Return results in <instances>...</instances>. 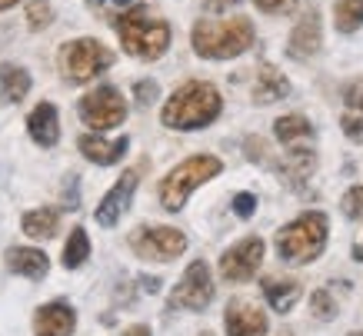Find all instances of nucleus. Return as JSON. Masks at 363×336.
<instances>
[{
	"label": "nucleus",
	"mask_w": 363,
	"mask_h": 336,
	"mask_svg": "<svg viewBox=\"0 0 363 336\" xmlns=\"http://www.w3.org/2000/svg\"><path fill=\"white\" fill-rule=\"evenodd\" d=\"M220 90L207 84V80H190L180 90H174V97L164 103L160 120L170 130H203L220 117Z\"/></svg>",
	"instance_id": "nucleus-1"
},
{
	"label": "nucleus",
	"mask_w": 363,
	"mask_h": 336,
	"mask_svg": "<svg viewBox=\"0 0 363 336\" xmlns=\"http://www.w3.org/2000/svg\"><path fill=\"white\" fill-rule=\"evenodd\" d=\"M194 50L207 60H233L247 47H253V23L247 17L230 21H197L194 23Z\"/></svg>",
	"instance_id": "nucleus-2"
},
{
	"label": "nucleus",
	"mask_w": 363,
	"mask_h": 336,
	"mask_svg": "<svg viewBox=\"0 0 363 336\" xmlns=\"http://www.w3.org/2000/svg\"><path fill=\"white\" fill-rule=\"evenodd\" d=\"M117 33H121L123 50L140 60H160L170 47V23L154 17L147 7H133V11L121 13Z\"/></svg>",
	"instance_id": "nucleus-3"
},
{
	"label": "nucleus",
	"mask_w": 363,
	"mask_h": 336,
	"mask_svg": "<svg viewBox=\"0 0 363 336\" xmlns=\"http://www.w3.org/2000/svg\"><path fill=\"white\" fill-rule=\"evenodd\" d=\"M327 247V217L320 210H310L303 217L290 220L280 233H277V253L280 260L294 263V267H303V263H313Z\"/></svg>",
	"instance_id": "nucleus-4"
},
{
	"label": "nucleus",
	"mask_w": 363,
	"mask_h": 336,
	"mask_svg": "<svg viewBox=\"0 0 363 336\" xmlns=\"http://www.w3.org/2000/svg\"><path fill=\"white\" fill-rule=\"evenodd\" d=\"M220 170H223V163L217 157H210V153H197V157H187L184 163H177L174 170L160 180V203H164V210H170V213L184 210L187 196L200 184L213 180Z\"/></svg>",
	"instance_id": "nucleus-5"
},
{
	"label": "nucleus",
	"mask_w": 363,
	"mask_h": 336,
	"mask_svg": "<svg viewBox=\"0 0 363 336\" xmlns=\"http://www.w3.org/2000/svg\"><path fill=\"white\" fill-rule=\"evenodd\" d=\"M113 64L111 47H104L94 37H80V40H70L60 50V70L70 84H84V80H94L97 74H104L107 67Z\"/></svg>",
	"instance_id": "nucleus-6"
},
{
	"label": "nucleus",
	"mask_w": 363,
	"mask_h": 336,
	"mask_svg": "<svg viewBox=\"0 0 363 336\" xmlns=\"http://www.w3.org/2000/svg\"><path fill=\"white\" fill-rule=\"evenodd\" d=\"M80 120L94 127V130H111V127H121L127 120V100L117 87L104 84V87L90 90L87 97L80 100Z\"/></svg>",
	"instance_id": "nucleus-7"
},
{
	"label": "nucleus",
	"mask_w": 363,
	"mask_h": 336,
	"mask_svg": "<svg viewBox=\"0 0 363 336\" xmlns=\"http://www.w3.org/2000/svg\"><path fill=\"white\" fill-rule=\"evenodd\" d=\"M213 300V280H210V267L203 260H194L187 267V273L180 276V283L170 293V310H190L200 313L207 310Z\"/></svg>",
	"instance_id": "nucleus-8"
},
{
	"label": "nucleus",
	"mask_w": 363,
	"mask_h": 336,
	"mask_svg": "<svg viewBox=\"0 0 363 336\" xmlns=\"http://www.w3.org/2000/svg\"><path fill=\"white\" fill-rule=\"evenodd\" d=\"M130 247L143 260L167 263V260H177L187 250V237L174 227H140V230H133Z\"/></svg>",
	"instance_id": "nucleus-9"
},
{
	"label": "nucleus",
	"mask_w": 363,
	"mask_h": 336,
	"mask_svg": "<svg viewBox=\"0 0 363 336\" xmlns=\"http://www.w3.org/2000/svg\"><path fill=\"white\" fill-rule=\"evenodd\" d=\"M260 263H264V240L247 237L240 243H233L220 257V276L230 283H247L253 273L260 270Z\"/></svg>",
	"instance_id": "nucleus-10"
},
{
	"label": "nucleus",
	"mask_w": 363,
	"mask_h": 336,
	"mask_svg": "<svg viewBox=\"0 0 363 336\" xmlns=\"http://www.w3.org/2000/svg\"><path fill=\"white\" fill-rule=\"evenodd\" d=\"M137 184H140V170H127V174L111 186V194L104 196L100 206H97V223L100 227H113V223L127 213V206H130V200H133Z\"/></svg>",
	"instance_id": "nucleus-11"
},
{
	"label": "nucleus",
	"mask_w": 363,
	"mask_h": 336,
	"mask_svg": "<svg viewBox=\"0 0 363 336\" xmlns=\"http://www.w3.org/2000/svg\"><path fill=\"white\" fill-rule=\"evenodd\" d=\"M227 336H267V313L250 300H233L223 313Z\"/></svg>",
	"instance_id": "nucleus-12"
},
{
	"label": "nucleus",
	"mask_w": 363,
	"mask_h": 336,
	"mask_svg": "<svg viewBox=\"0 0 363 336\" xmlns=\"http://www.w3.org/2000/svg\"><path fill=\"white\" fill-rule=\"evenodd\" d=\"M320 44H323V33H320V13L310 7V11L297 21L294 33H290L286 54L294 57V60H310V57H317Z\"/></svg>",
	"instance_id": "nucleus-13"
},
{
	"label": "nucleus",
	"mask_w": 363,
	"mask_h": 336,
	"mask_svg": "<svg viewBox=\"0 0 363 336\" xmlns=\"http://www.w3.org/2000/svg\"><path fill=\"white\" fill-rule=\"evenodd\" d=\"M77 326V313L70 303H47L33 316V336H70Z\"/></svg>",
	"instance_id": "nucleus-14"
},
{
	"label": "nucleus",
	"mask_w": 363,
	"mask_h": 336,
	"mask_svg": "<svg viewBox=\"0 0 363 336\" xmlns=\"http://www.w3.org/2000/svg\"><path fill=\"white\" fill-rule=\"evenodd\" d=\"M27 130H30V140L40 143V147H54L60 140V117H57L54 103H37L27 117Z\"/></svg>",
	"instance_id": "nucleus-15"
},
{
	"label": "nucleus",
	"mask_w": 363,
	"mask_h": 336,
	"mask_svg": "<svg viewBox=\"0 0 363 336\" xmlns=\"http://www.w3.org/2000/svg\"><path fill=\"white\" fill-rule=\"evenodd\" d=\"M80 153L87 157L90 163H97V167H111V163H117L127 153V147H130V140L127 137H121V140H104V137H97V133H87V137H80L77 140Z\"/></svg>",
	"instance_id": "nucleus-16"
},
{
	"label": "nucleus",
	"mask_w": 363,
	"mask_h": 336,
	"mask_svg": "<svg viewBox=\"0 0 363 336\" xmlns=\"http://www.w3.org/2000/svg\"><path fill=\"white\" fill-rule=\"evenodd\" d=\"M7 267H11L13 273L27 276V280H44L47 270H50V260H47L44 250L13 247V250H7Z\"/></svg>",
	"instance_id": "nucleus-17"
},
{
	"label": "nucleus",
	"mask_w": 363,
	"mask_h": 336,
	"mask_svg": "<svg viewBox=\"0 0 363 336\" xmlns=\"http://www.w3.org/2000/svg\"><path fill=\"white\" fill-rule=\"evenodd\" d=\"M286 94H290V84L277 67L264 64L257 70V80H253V100L257 103H274V100H284Z\"/></svg>",
	"instance_id": "nucleus-18"
},
{
	"label": "nucleus",
	"mask_w": 363,
	"mask_h": 336,
	"mask_svg": "<svg viewBox=\"0 0 363 336\" xmlns=\"http://www.w3.org/2000/svg\"><path fill=\"white\" fill-rule=\"evenodd\" d=\"M264 296L277 313H290V310L297 306V300L303 296V286H300L297 280H277V276H267L264 280Z\"/></svg>",
	"instance_id": "nucleus-19"
},
{
	"label": "nucleus",
	"mask_w": 363,
	"mask_h": 336,
	"mask_svg": "<svg viewBox=\"0 0 363 336\" xmlns=\"http://www.w3.org/2000/svg\"><path fill=\"white\" fill-rule=\"evenodd\" d=\"M23 233L33 240H50L60 227V210L57 206H40V210H30V213H23Z\"/></svg>",
	"instance_id": "nucleus-20"
},
{
	"label": "nucleus",
	"mask_w": 363,
	"mask_h": 336,
	"mask_svg": "<svg viewBox=\"0 0 363 336\" xmlns=\"http://www.w3.org/2000/svg\"><path fill=\"white\" fill-rule=\"evenodd\" d=\"M0 94L7 103H21L30 94V74L17 64H0Z\"/></svg>",
	"instance_id": "nucleus-21"
},
{
	"label": "nucleus",
	"mask_w": 363,
	"mask_h": 336,
	"mask_svg": "<svg viewBox=\"0 0 363 336\" xmlns=\"http://www.w3.org/2000/svg\"><path fill=\"white\" fill-rule=\"evenodd\" d=\"M274 133H277V140L280 143L294 147L297 140H310V137H313V127H310L307 117H300V113H286V117H280L274 123Z\"/></svg>",
	"instance_id": "nucleus-22"
},
{
	"label": "nucleus",
	"mask_w": 363,
	"mask_h": 336,
	"mask_svg": "<svg viewBox=\"0 0 363 336\" xmlns=\"http://www.w3.org/2000/svg\"><path fill=\"white\" fill-rule=\"evenodd\" d=\"M313 167H317V157H313V150H294L286 153V160L280 163V174L290 180V184H300V180H307L310 174H313Z\"/></svg>",
	"instance_id": "nucleus-23"
},
{
	"label": "nucleus",
	"mask_w": 363,
	"mask_h": 336,
	"mask_svg": "<svg viewBox=\"0 0 363 336\" xmlns=\"http://www.w3.org/2000/svg\"><path fill=\"white\" fill-rule=\"evenodd\" d=\"M333 23L340 33H353L363 27V0H337L333 7Z\"/></svg>",
	"instance_id": "nucleus-24"
},
{
	"label": "nucleus",
	"mask_w": 363,
	"mask_h": 336,
	"mask_svg": "<svg viewBox=\"0 0 363 336\" xmlns=\"http://www.w3.org/2000/svg\"><path fill=\"white\" fill-rule=\"evenodd\" d=\"M90 257V237H87V230L77 227V230H70V240H67V247H64V267L67 270H77L80 263Z\"/></svg>",
	"instance_id": "nucleus-25"
},
{
	"label": "nucleus",
	"mask_w": 363,
	"mask_h": 336,
	"mask_svg": "<svg viewBox=\"0 0 363 336\" xmlns=\"http://www.w3.org/2000/svg\"><path fill=\"white\" fill-rule=\"evenodd\" d=\"M50 21H54V7L47 0H30L27 4V23H30V30H44Z\"/></svg>",
	"instance_id": "nucleus-26"
},
{
	"label": "nucleus",
	"mask_w": 363,
	"mask_h": 336,
	"mask_svg": "<svg viewBox=\"0 0 363 336\" xmlns=\"http://www.w3.org/2000/svg\"><path fill=\"white\" fill-rule=\"evenodd\" d=\"M340 130H343V137L347 140H353V143H360L363 147V113L360 110H347L340 117Z\"/></svg>",
	"instance_id": "nucleus-27"
},
{
	"label": "nucleus",
	"mask_w": 363,
	"mask_h": 336,
	"mask_svg": "<svg viewBox=\"0 0 363 336\" xmlns=\"http://www.w3.org/2000/svg\"><path fill=\"white\" fill-rule=\"evenodd\" d=\"M340 210H343V217H350V220L363 217V186H350V190L343 194Z\"/></svg>",
	"instance_id": "nucleus-28"
},
{
	"label": "nucleus",
	"mask_w": 363,
	"mask_h": 336,
	"mask_svg": "<svg viewBox=\"0 0 363 336\" xmlns=\"http://www.w3.org/2000/svg\"><path fill=\"white\" fill-rule=\"evenodd\" d=\"M310 306H313L317 320H333V316H337V303H333V296L327 290L313 293V296H310Z\"/></svg>",
	"instance_id": "nucleus-29"
},
{
	"label": "nucleus",
	"mask_w": 363,
	"mask_h": 336,
	"mask_svg": "<svg viewBox=\"0 0 363 336\" xmlns=\"http://www.w3.org/2000/svg\"><path fill=\"white\" fill-rule=\"evenodd\" d=\"M233 213H237V217H253V213H257V196L253 194H237L233 196Z\"/></svg>",
	"instance_id": "nucleus-30"
},
{
	"label": "nucleus",
	"mask_w": 363,
	"mask_h": 336,
	"mask_svg": "<svg viewBox=\"0 0 363 336\" xmlns=\"http://www.w3.org/2000/svg\"><path fill=\"white\" fill-rule=\"evenodd\" d=\"M133 97H137V103H140V107H150V103L157 100V84H154V80H140V84L133 87Z\"/></svg>",
	"instance_id": "nucleus-31"
},
{
	"label": "nucleus",
	"mask_w": 363,
	"mask_h": 336,
	"mask_svg": "<svg viewBox=\"0 0 363 336\" xmlns=\"http://www.w3.org/2000/svg\"><path fill=\"white\" fill-rule=\"evenodd\" d=\"M264 13H290L297 7V0H253Z\"/></svg>",
	"instance_id": "nucleus-32"
},
{
	"label": "nucleus",
	"mask_w": 363,
	"mask_h": 336,
	"mask_svg": "<svg viewBox=\"0 0 363 336\" xmlns=\"http://www.w3.org/2000/svg\"><path fill=\"white\" fill-rule=\"evenodd\" d=\"M343 100H347V107L350 110H360L363 113V80H353L350 87L343 90Z\"/></svg>",
	"instance_id": "nucleus-33"
},
{
	"label": "nucleus",
	"mask_w": 363,
	"mask_h": 336,
	"mask_svg": "<svg viewBox=\"0 0 363 336\" xmlns=\"http://www.w3.org/2000/svg\"><path fill=\"white\" fill-rule=\"evenodd\" d=\"M123 336H150V330H147L143 323H137V326H127V330H123Z\"/></svg>",
	"instance_id": "nucleus-34"
},
{
	"label": "nucleus",
	"mask_w": 363,
	"mask_h": 336,
	"mask_svg": "<svg viewBox=\"0 0 363 336\" xmlns=\"http://www.w3.org/2000/svg\"><path fill=\"white\" fill-rule=\"evenodd\" d=\"M213 11H223V7H233V4H240V0H207Z\"/></svg>",
	"instance_id": "nucleus-35"
},
{
	"label": "nucleus",
	"mask_w": 363,
	"mask_h": 336,
	"mask_svg": "<svg viewBox=\"0 0 363 336\" xmlns=\"http://www.w3.org/2000/svg\"><path fill=\"white\" fill-rule=\"evenodd\" d=\"M13 4H21V0H0V11H11Z\"/></svg>",
	"instance_id": "nucleus-36"
},
{
	"label": "nucleus",
	"mask_w": 363,
	"mask_h": 336,
	"mask_svg": "<svg viewBox=\"0 0 363 336\" xmlns=\"http://www.w3.org/2000/svg\"><path fill=\"white\" fill-rule=\"evenodd\" d=\"M353 257H357V260L363 263V243H360V247H357V250H353Z\"/></svg>",
	"instance_id": "nucleus-37"
},
{
	"label": "nucleus",
	"mask_w": 363,
	"mask_h": 336,
	"mask_svg": "<svg viewBox=\"0 0 363 336\" xmlns=\"http://www.w3.org/2000/svg\"><path fill=\"white\" fill-rule=\"evenodd\" d=\"M113 4H117V7H127V4H130V0H113Z\"/></svg>",
	"instance_id": "nucleus-38"
},
{
	"label": "nucleus",
	"mask_w": 363,
	"mask_h": 336,
	"mask_svg": "<svg viewBox=\"0 0 363 336\" xmlns=\"http://www.w3.org/2000/svg\"><path fill=\"white\" fill-rule=\"evenodd\" d=\"M90 4H100V0H90Z\"/></svg>",
	"instance_id": "nucleus-39"
},
{
	"label": "nucleus",
	"mask_w": 363,
	"mask_h": 336,
	"mask_svg": "<svg viewBox=\"0 0 363 336\" xmlns=\"http://www.w3.org/2000/svg\"><path fill=\"white\" fill-rule=\"evenodd\" d=\"M353 336H363V333H353Z\"/></svg>",
	"instance_id": "nucleus-40"
},
{
	"label": "nucleus",
	"mask_w": 363,
	"mask_h": 336,
	"mask_svg": "<svg viewBox=\"0 0 363 336\" xmlns=\"http://www.w3.org/2000/svg\"><path fill=\"white\" fill-rule=\"evenodd\" d=\"M203 336H213V333H203Z\"/></svg>",
	"instance_id": "nucleus-41"
}]
</instances>
